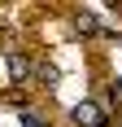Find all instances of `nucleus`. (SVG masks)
Listing matches in <instances>:
<instances>
[{
    "mask_svg": "<svg viewBox=\"0 0 122 127\" xmlns=\"http://www.w3.org/2000/svg\"><path fill=\"white\" fill-rule=\"evenodd\" d=\"M31 79H35L39 88H57V83H61V66L52 62V57H39L35 70H31Z\"/></svg>",
    "mask_w": 122,
    "mask_h": 127,
    "instance_id": "nucleus-2",
    "label": "nucleus"
},
{
    "mask_svg": "<svg viewBox=\"0 0 122 127\" xmlns=\"http://www.w3.org/2000/svg\"><path fill=\"white\" fill-rule=\"evenodd\" d=\"M22 127H48V118L35 114V110H26V114H22Z\"/></svg>",
    "mask_w": 122,
    "mask_h": 127,
    "instance_id": "nucleus-4",
    "label": "nucleus"
},
{
    "mask_svg": "<svg viewBox=\"0 0 122 127\" xmlns=\"http://www.w3.org/2000/svg\"><path fill=\"white\" fill-rule=\"evenodd\" d=\"M4 70H9L13 83H26L31 70H35V57H31V53H9V57H4Z\"/></svg>",
    "mask_w": 122,
    "mask_h": 127,
    "instance_id": "nucleus-1",
    "label": "nucleus"
},
{
    "mask_svg": "<svg viewBox=\"0 0 122 127\" xmlns=\"http://www.w3.org/2000/svg\"><path fill=\"white\" fill-rule=\"evenodd\" d=\"M113 92H122V79H113Z\"/></svg>",
    "mask_w": 122,
    "mask_h": 127,
    "instance_id": "nucleus-5",
    "label": "nucleus"
},
{
    "mask_svg": "<svg viewBox=\"0 0 122 127\" xmlns=\"http://www.w3.org/2000/svg\"><path fill=\"white\" fill-rule=\"evenodd\" d=\"M70 118H74L79 127H96V123H100V110H96L92 101H79V105L70 110Z\"/></svg>",
    "mask_w": 122,
    "mask_h": 127,
    "instance_id": "nucleus-3",
    "label": "nucleus"
}]
</instances>
